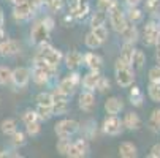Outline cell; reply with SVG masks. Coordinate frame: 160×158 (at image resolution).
<instances>
[{"label":"cell","instance_id":"cell-1","mask_svg":"<svg viewBox=\"0 0 160 158\" xmlns=\"http://www.w3.org/2000/svg\"><path fill=\"white\" fill-rule=\"evenodd\" d=\"M114 73H116V82L121 87H130L133 84V81H135V73L132 70V65L125 63L121 57L116 60Z\"/></svg>","mask_w":160,"mask_h":158},{"label":"cell","instance_id":"cell-2","mask_svg":"<svg viewBox=\"0 0 160 158\" xmlns=\"http://www.w3.org/2000/svg\"><path fill=\"white\" fill-rule=\"evenodd\" d=\"M35 57H40V59H44L49 65L52 66H59V63L63 60V55L59 49H54L52 46H49V44L44 41V43H40V49L37 52Z\"/></svg>","mask_w":160,"mask_h":158},{"label":"cell","instance_id":"cell-3","mask_svg":"<svg viewBox=\"0 0 160 158\" xmlns=\"http://www.w3.org/2000/svg\"><path fill=\"white\" fill-rule=\"evenodd\" d=\"M108 16H109V24H111V27H112V30L114 32H118V33H121L122 30H124V27L127 26V17H125V13L122 11V8H121V5L116 2L112 5V8L108 11Z\"/></svg>","mask_w":160,"mask_h":158},{"label":"cell","instance_id":"cell-4","mask_svg":"<svg viewBox=\"0 0 160 158\" xmlns=\"http://www.w3.org/2000/svg\"><path fill=\"white\" fill-rule=\"evenodd\" d=\"M56 134L59 138H72L73 134L79 130V123L73 119H63L56 123Z\"/></svg>","mask_w":160,"mask_h":158},{"label":"cell","instance_id":"cell-5","mask_svg":"<svg viewBox=\"0 0 160 158\" xmlns=\"http://www.w3.org/2000/svg\"><path fill=\"white\" fill-rule=\"evenodd\" d=\"M103 131L109 136H118L124 131V122L118 116L108 114V117L103 120Z\"/></svg>","mask_w":160,"mask_h":158},{"label":"cell","instance_id":"cell-6","mask_svg":"<svg viewBox=\"0 0 160 158\" xmlns=\"http://www.w3.org/2000/svg\"><path fill=\"white\" fill-rule=\"evenodd\" d=\"M79 82H81L79 74H78V73H72L70 76H67V78H63V79L60 81V84L57 85V89L60 90V92H63L65 95L70 97V95L75 92V89H76V85H78Z\"/></svg>","mask_w":160,"mask_h":158},{"label":"cell","instance_id":"cell-7","mask_svg":"<svg viewBox=\"0 0 160 158\" xmlns=\"http://www.w3.org/2000/svg\"><path fill=\"white\" fill-rule=\"evenodd\" d=\"M49 29L44 26V22L40 21V22H35L33 27H32V32H30V38L33 43L40 44V43H44V41H48L49 38Z\"/></svg>","mask_w":160,"mask_h":158},{"label":"cell","instance_id":"cell-8","mask_svg":"<svg viewBox=\"0 0 160 158\" xmlns=\"http://www.w3.org/2000/svg\"><path fill=\"white\" fill-rule=\"evenodd\" d=\"M30 81V70L26 66H18L11 71V82L16 87H26Z\"/></svg>","mask_w":160,"mask_h":158},{"label":"cell","instance_id":"cell-9","mask_svg":"<svg viewBox=\"0 0 160 158\" xmlns=\"http://www.w3.org/2000/svg\"><path fill=\"white\" fill-rule=\"evenodd\" d=\"M21 51V46L16 40H8V38H3L0 41V55L3 57H10V55H14Z\"/></svg>","mask_w":160,"mask_h":158},{"label":"cell","instance_id":"cell-10","mask_svg":"<svg viewBox=\"0 0 160 158\" xmlns=\"http://www.w3.org/2000/svg\"><path fill=\"white\" fill-rule=\"evenodd\" d=\"M160 33V26L157 24V22L154 21H149L148 24L144 26V43L149 44V46H152V44H155V40Z\"/></svg>","mask_w":160,"mask_h":158},{"label":"cell","instance_id":"cell-11","mask_svg":"<svg viewBox=\"0 0 160 158\" xmlns=\"http://www.w3.org/2000/svg\"><path fill=\"white\" fill-rule=\"evenodd\" d=\"M82 63L87 66L89 70H92V71H100L102 70V66H103V60L98 54L95 52H87L82 55Z\"/></svg>","mask_w":160,"mask_h":158},{"label":"cell","instance_id":"cell-12","mask_svg":"<svg viewBox=\"0 0 160 158\" xmlns=\"http://www.w3.org/2000/svg\"><path fill=\"white\" fill-rule=\"evenodd\" d=\"M97 101H95V95L92 90H84V92H81L79 95V108L86 112H90L94 108H95Z\"/></svg>","mask_w":160,"mask_h":158},{"label":"cell","instance_id":"cell-13","mask_svg":"<svg viewBox=\"0 0 160 158\" xmlns=\"http://www.w3.org/2000/svg\"><path fill=\"white\" fill-rule=\"evenodd\" d=\"M89 150V146L86 142V139H78L75 142H72V147L70 150H68V155L67 156H70V158H82Z\"/></svg>","mask_w":160,"mask_h":158},{"label":"cell","instance_id":"cell-14","mask_svg":"<svg viewBox=\"0 0 160 158\" xmlns=\"http://www.w3.org/2000/svg\"><path fill=\"white\" fill-rule=\"evenodd\" d=\"M122 38H124V43H136L140 38V33H138V29L133 22H127V26L124 27V30L121 32Z\"/></svg>","mask_w":160,"mask_h":158},{"label":"cell","instance_id":"cell-15","mask_svg":"<svg viewBox=\"0 0 160 158\" xmlns=\"http://www.w3.org/2000/svg\"><path fill=\"white\" fill-rule=\"evenodd\" d=\"M122 109H124V103H122V100H119L118 97H109V98L105 101V111H106V114L118 116Z\"/></svg>","mask_w":160,"mask_h":158},{"label":"cell","instance_id":"cell-16","mask_svg":"<svg viewBox=\"0 0 160 158\" xmlns=\"http://www.w3.org/2000/svg\"><path fill=\"white\" fill-rule=\"evenodd\" d=\"M63 59H65V65L68 70H76L78 66L82 65V54L78 51H70Z\"/></svg>","mask_w":160,"mask_h":158},{"label":"cell","instance_id":"cell-17","mask_svg":"<svg viewBox=\"0 0 160 158\" xmlns=\"http://www.w3.org/2000/svg\"><path fill=\"white\" fill-rule=\"evenodd\" d=\"M100 71H92L90 70L87 74H84V78H82V81H81V84H82V87L86 89V90H95V87H97V82H98V79H100Z\"/></svg>","mask_w":160,"mask_h":158},{"label":"cell","instance_id":"cell-18","mask_svg":"<svg viewBox=\"0 0 160 158\" xmlns=\"http://www.w3.org/2000/svg\"><path fill=\"white\" fill-rule=\"evenodd\" d=\"M32 14L33 13H32V10L29 8L27 3H19V5H14V8H13V17L16 21H26Z\"/></svg>","mask_w":160,"mask_h":158},{"label":"cell","instance_id":"cell-19","mask_svg":"<svg viewBox=\"0 0 160 158\" xmlns=\"http://www.w3.org/2000/svg\"><path fill=\"white\" fill-rule=\"evenodd\" d=\"M119 155L122 158H135L138 155V149H136V146L133 142L125 141V142H121V146H119Z\"/></svg>","mask_w":160,"mask_h":158},{"label":"cell","instance_id":"cell-20","mask_svg":"<svg viewBox=\"0 0 160 158\" xmlns=\"http://www.w3.org/2000/svg\"><path fill=\"white\" fill-rule=\"evenodd\" d=\"M30 76H32V79H33V82L35 84H38V85H43V84H46L49 79H51V76L44 71L43 68H40V66H37V65H33V70H32V73H30Z\"/></svg>","mask_w":160,"mask_h":158},{"label":"cell","instance_id":"cell-21","mask_svg":"<svg viewBox=\"0 0 160 158\" xmlns=\"http://www.w3.org/2000/svg\"><path fill=\"white\" fill-rule=\"evenodd\" d=\"M122 122H124V128H127V130H138L141 127V119L138 117L136 112H128V114H125Z\"/></svg>","mask_w":160,"mask_h":158},{"label":"cell","instance_id":"cell-22","mask_svg":"<svg viewBox=\"0 0 160 158\" xmlns=\"http://www.w3.org/2000/svg\"><path fill=\"white\" fill-rule=\"evenodd\" d=\"M87 13H89V3L86 2V0H79L75 7H72V16L76 17V19L84 17Z\"/></svg>","mask_w":160,"mask_h":158},{"label":"cell","instance_id":"cell-23","mask_svg":"<svg viewBox=\"0 0 160 158\" xmlns=\"http://www.w3.org/2000/svg\"><path fill=\"white\" fill-rule=\"evenodd\" d=\"M133 54H135V48H133V43H124L122 46V51H121V59L132 65V59H133Z\"/></svg>","mask_w":160,"mask_h":158},{"label":"cell","instance_id":"cell-24","mask_svg":"<svg viewBox=\"0 0 160 158\" xmlns=\"http://www.w3.org/2000/svg\"><path fill=\"white\" fill-rule=\"evenodd\" d=\"M106 21V11L103 10H97L92 16H90V27H98V26H103Z\"/></svg>","mask_w":160,"mask_h":158},{"label":"cell","instance_id":"cell-25","mask_svg":"<svg viewBox=\"0 0 160 158\" xmlns=\"http://www.w3.org/2000/svg\"><path fill=\"white\" fill-rule=\"evenodd\" d=\"M130 10L127 11L125 17L128 22H133V24H136V22H140L143 19V11L138 8V7H128Z\"/></svg>","mask_w":160,"mask_h":158},{"label":"cell","instance_id":"cell-26","mask_svg":"<svg viewBox=\"0 0 160 158\" xmlns=\"http://www.w3.org/2000/svg\"><path fill=\"white\" fill-rule=\"evenodd\" d=\"M146 63V55L143 51L140 49H135V54H133V59H132V65H133V68L136 70H141L143 66Z\"/></svg>","mask_w":160,"mask_h":158},{"label":"cell","instance_id":"cell-27","mask_svg":"<svg viewBox=\"0 0 160 158\" xmlns=\"http://www.w3.org/2000/svg\"><path fill=\"white\" fill-rule=\"evenodd\" d=\"M35 101H37V104H40V106H52L54 98H52V93H51V92H40V93L37 95Z\"/></svg>","mask_w":160,"mask_h":158},{"label":"cell","instance_id":"cell-28","mask_svg":"<svg viewBox=\"0 0 160 158\" xmlns=\"http://www.w3.org/2000/svg\"><path fill=\"white\" fill-rule=\"evenodd\" d=\"M84 43H86V46H87L89 49H97V48H100L102 44H103V43L95 36V33H94V32H89V33L86 35Z\"/></svg>","mask_w":160,"mask_h":158},{"label":"cell","instance_id":"cell-29","mask_svg":"<svg viewBox=\"0 0 160 158\" xmlns=\"http://www.w3.org/2000/svg\"><path fill=\"white\" fill-rule=\"evenodd\" d=\"M0 130H2V133L7 134V136H11L16 131V120L14 119H5L2 122V125H0Z\"/></svg>","mask_w":160,"mask_h":158},{"label":"cell","instance_id":"cell-30","mask_svg":"<svg viewBox=\"0 0 160 158\" xmlns=\"http://www.w3.org/2000/svg\"><path fill=\"white\" fill-rule=\"evenodd\" d=\"M149 98L155 103H160V82H151L148 87Z\"/></svg>","mask_w":160,"mask_h":158},{"label":"cell","instance_id":"cell-31","mask_svg":"<svg viewBox=\"0 0 160 158\" xmlns=\"http://www.w3.org/2000/svg\"><path fill=\"white\" fill-rule=\"evenodd\" d=\"M70 147H72V141H70V138H60L59 141H57V146H56V149H57V152L60 153V155H68V150H70Z\"/></svg>","mask_w":160,"mask_h":158},{"label":"cell","instance_id":"cell-32","mask_svg":"<svg viewBox=\"0 0 160 158\" xmlns=\"http://www.w3.org/2000/svg\"><path fill=\"white\" fill-rule=\"evenodd\" d=\"M130 100L135 106H141L143 104V92L140 90V87L133 85L132 90H130Z\"/></svg>","mask_w":160,"mask_h":158},{"label":"cell","instance_id":"cell-33","mask_svg":"<svg viewBox=\"0 0 160 158\" xmlns=\"http://www.w3.org/2000/svg\"><path fill=\"white\" fill-rule=\"evenodd\" d=\"M11 71L8 66H0V85H8L11 82Z\"/></svg>","mask_w":160,"mask_h":158},{"label":"cell","instance_id":"cell-34","mask_svg":"<svg viewBox=\"0 0 160 158\" xmlns=\"http://www.w3.org/2000/svg\"><path fill=\"white\" fill-rule=\"evenodd\" d=\"M37 114H38V119H43V120H46L49 119L52 114V106H37Z\"/></svg>","mask_w":160,"mask_h":158},{"label":"cell","instance_id":"cell-35","mask_svg":"<svg viewBox=\"0 0 160 158\" xmlns=\"http://www.w3.org/2000/svg\"><path fill=\"white\" fill-rule=\"evenodd\" d=\"M92 32L95 33V36H97L102 43H105V41L109 38V32H108V29L105 27V24H103V26H98V27H94Z\"/></svg>","mask_w":160,"mask_h":158},{"label":"cell","instance_id":"cell-36","mask_svg":"<svg viewBox=\"0 0 160 158\" xmlns=\"http://www.w3.org/2000/svg\"><path fill=\"white\" fill-rule=\"evenodd\" d=\"M149 125H151V128H152V130H155V131H158V130H160V108L152 111L151 119H149Z\"/></svg>","mask_w":160,"mask_h":158},{"label":"cell","instance_id":"cell-37","mask_svg":"<svg viewBox=\"0 0 160 158\" xmlns=\"http://www.w3.org/2000/svg\"><path fill=\"white\" fill-rule=\"evenodd\" d=\"M11 142H13L14 147L24 146V144H26V134L22 133V131H18V130H16V131L11 134Z\"/></svg>","mask_w":160,"mask_h":158},{"label":"cell","instance_id":"cell-38","mask_svg":"<svg viewBox=\"0 0 160 158\" xmlns=\"http://www.w3.org/2000/svg\"><path fill=\"white\" fill-rule=\"evenodd\" d=\"M68 111V101H54L52 103V114H65Z\"/></svg>","mask_w":160,"mask_h":158},{"label":"cell","instance_id":"cell-39","mask_svg":"<svg viewBox=\"0 0 160 158\" xmlns=\"http://www.w3.org/2000/svg\"><path fill=\"white\" fill-rule=\"evenodd\" d=\"M26 131H27L29 136H37V134H40V131H41V123L38 120L30 122V123L26 125Z\"/></svg>","mask_w":160,"mask_h":158},{"label":"cell","instance_id":"cell-40","mask_svg":"<svg viewBox=\"0 0 160 158\" xmlns=\"http://www.w3.org/2000/svg\"><path fill=\"white\" fill-rule=\"evenodd\" d=\"M38 120V114H37V111H32V109H27L24 114H22V122H24L26 125L30 123V122H35Z\"/></svg>","mask_w":160,"mask_h":158},{"label":"cell","instance_id":"cell-41","mask_svg":"<svg viewBox=\"0 0 160 158\" xmlns=\"http://www.w3.org/2000/svg\"><path fill=\"white\" fill-rule=\"evenodd\" d=\"M149 82H160V65H155L149 70Z\"/></svg>","mask_w":160,"mask_h":158},{"label":"cell","instance_id":"cell-42","mask_svg":"<svg viewBox=\"0 0 160 158\" xmlns=\"http://www.w3.org/2000/svg\"><path fill=\"white\" fill-rule=\"evenodd\" d=\"M95 89L98 90V92H106V90H109V79L105 78V76H100Z\"/></svg>","mask_w":160,"mask_h":158},{"label":"cell","instance_id":"cell-43","mask_svg":"<svg viewBox=\"0 0 160 158\" xmlns=\"http://www.w3.org/2000/svg\"><path fill=\"white\" fill-rule=\"evenodd\" d=\"M114 3H116V0H97L98 10H103V11H106V13L112 8Z\"/></svg>","mask_w":160,"mask_h":158},{"label":"cell","instance_id":"cell-44","mask_svg":"<svg viewBox=\"0 0 160 158\" xmlns=\"http://www.w3.org/2000/svg\"><path fill=\"white\" fill-rule=\"evenodd\" d=\"M160 8V0H146V11L155 13Z\"/></svg>","mask_w":160,"mask_h":158},{"label":"cell","instance_id":"cell-45","mask_svg":"<svg viewBox=\"0 0 160 158\" xmlns=\"http://www.w3.org/2000/svg\"><path fill=\"white\" fill-rule=\"evenodd\" d=\"M48 7H49L51 11H60L62 7H63V0H51L48 3Z\"/></svg>","mask_w":160,"mask_h":158},{"label":"cell","instance_id":"cell-46","mask_svg":"<svg viewBox=\"0 0 160 158\" xmlns=\"http://www.w3.org/2000/svg\"><path fill=\"white\" fill-rule=\"evenodd\" d=\"M149 156H151V158H160V144H155V146L151 147Z\"/></svg>","mask_w":160,"mask_h":158},{"label":"cell","instance_id":"cell-47","mask_svg":"<svg viewBox=\"0 0 160 158\" xmlns=\"http://www.w3.org/2000/svg\"><path fill=\"white\" fill-rule=\"evenodd\" d=\"M26 3H27V5H29V8L32 10V13H35V11L38 10V7L41 5L40 0H26Z\"/></svg>","mask_w":160,"mask_h":158},{"label":"cell","instance_id":"cell-48","mask_svg":"<svg viewBox=\"0 0 160 158\" xmlns=\"http://www.w3.org/2000/svg\"><path fill=\"white\" fill-rule=\"evenodd\" d=\"M43 22H44V26H46L49 30H52V29H54V19H52V17L46 16V17L43 19Z\"/></svg>","mask_w":160,"mask_h":158},{"label":"cell","instance_id":"cell-49","mask_svg":"<svg viewBox=\"0 0 160 158\" xmlns=\"http://www.w3.org/2000/svg\"><path fill=\"white\" fill-rule=\"evenodd\" d=\"M141 2H143V0H125V3H127L128 7H138Z\"/></svg>","mask_w":160,"mask_h":158},{"label":"cell","instance_id":"cell-50","mask_svg":"<svg viewBox=\"0 0 160 158\" xmlns=\"http://www.w3.org/2000/svg\"><path fill=\"white\" fill-rule=\"evenodd\" d=\"M3 22H5V16H3L2 8H0V27H3Z\"/></svg>","mask_w":160,"mask_h":158},{"label":"cell","instance_id":"cell-51","mask_svg":"<svg viewBox=\"0 0 160 158\" xmlns=\"http://www.w3.org/2000/svg\"><path fill=\"white\" fill-rule=\"evenodd\" d=\"M3 38H7V35H5V30H3V27H0V41H2Z\"/></svg>","mask_w":160,"mask_h":158},{"label":"cell","instance_id":"cell-52","mask_svg":"<svg viewBox=\"0 0 160 158\" xmlns=\"http://www.w3.org/2000/svg\"><path fill=\"white\" fill-rule=\"evenodd\" d=\"M155 46H157V49H160V33H158V36L155 40Z\"/></svg>","mask_w":160,"mask_h":158},{"label":"cell","instance_id":"cell-53","mask_svg":"<svg viewBox=\"0 0 160 158\" xmlns=\"http://www.w3.org/2000/svg\"><path fill=\"white\" fill-rule=\"evenodd\" d=\"M14 5H19V3H26V0H11Z\"/></svg>","mask_w":160,"mask_h":158},{"label":"cell","instance_id":"cell-54","mask_svg":"<svg viewBox=\"0 0 160 158\" xmlns=\"http://www.w3.org/2000/svg\"><path fill=\"white\" fill-rule=\"evenodd\" d=\"M40 2H41V5H43V3H44V5H48V3L51 2V0H40Z\"/></svg>","mask_w":160,"mask_h":158}]
</instances>
